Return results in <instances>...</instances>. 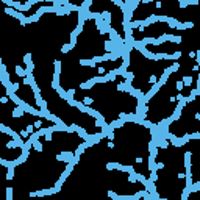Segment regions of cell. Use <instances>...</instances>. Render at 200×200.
Masks as SVG:
<instances>
[{
	"mask_svg": "<svg viewBox=\"0 0 200 200\" xmlns=\"http://www.w3.org/2000/svg\"><path fill=\"white\" fill-rule=\"evenodd\" d=\"M58 188L55 186V188H52V189H42V191H36V192H33L31 194V197H42V195H47V194H53V192H58Z\"/></svg>",
	"mask_w": 200,
	"mask_h": 200,
	"instance_id": "1",
	"label": "cell"
},
{
	"mask_svg": "<svg viewBox=\"0 0 200 200\" xmlns=\"http://www.w3.org/2000/svg\"><path fill=\"white\" fill-rule=\"evenodd\" d=\"M24 61H25V66H27V72H33L35 66H33V61H31V55H30V53H27V55L24 56Z\"/></svg>",
	"mask_w": 200,
	"mask_h": 200,
	"instance_id": "2",
	"label": "cell"
},
{
	"mask_svg": "<svg viewBox=\"0 0 200 200\" xmlns=\"http://www.w3.org/2000/svg\"><path fill=\"white\" fill-rule=\"evenodd\" d=\"M24 108L22 106H17V108H14V110H12V117H22L24 116Z\"/></svg>",
	"mask_w": 200,
	"mask_h": 200,
	"instance_id": "3",
	"label": "cell"
},
{
	"mask_svg": "<svg viewBox=\"0 0 200 200\" xmlns=\"http://www.w3.org/2000/svg\"><path fill=\"white\" fill-rule=\"evenodd\" d=\"M31 142H33V147H35V150H38V152H42V144H41L39 142V139H33L31 141Z\"/></svg>",
	"mask_w": 200,
	"mask_h": 200,
	"instance_id": "4",
	"label": "cell"
},
{
	"mask_svg": "<svg viewBox=\"0 0 200 200\" xmlns=\"http://www.w3.org/2000/svg\"><path fill=\"white\" fill-rule=\"evenodd\" d=\"M16 74H17L19 77H25V75H27V70L22 69L20 66H17V67H16Z\"/></svg>",
	"mask_w": 200,
	"mask_h": 200,
	"instance_id": "5",
	"label": "cell"
},
{
	"mask_svg": "<svg viewBox=\"0 0 200 200\" xmlns=\"http://www.w3.org/2000/svg\"><path fill=\"white\" fill-rule=\"evenodd\" d=\"M35 127H36V128H41V127H42V120H36V122H35Z\"/></svg>",
	"mask_w": 200,
	"mask_h": 200,
	"instance_id": "6",
	"label": "cell"
},
{
	"mask_svg": "<svg viewBox=\"0 0 200 200\" xmlns=\"http://www.w3.org/2000/svg\"><path fill=\"white\" fill-rule=\"evenodd\" d=\"M178 2H181V0H178Z\"/></svg>",
	"mask_w": 200,
	"mask_h": 200,
	"instance_id": "7",
	"label": "cell"
}]
</instances>
